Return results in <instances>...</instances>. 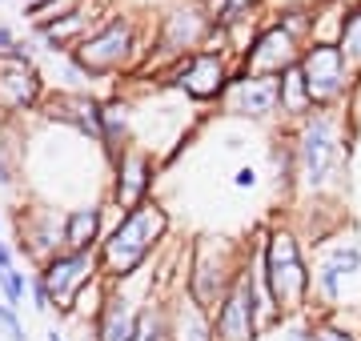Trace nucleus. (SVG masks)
<instances>
[{"label": "nucleus", "mask_w": 361, "mask_h": 341, "mask_svg": "<svg viewBox=\"0 0 361 341\" xmlns=\"http://www.w3.org/2000/svg\"><path fill=\"white\" fill-rule=\"evenodd\" d=\"M169 229V213L153 197L141 201L137 209L121 213V221L101 237L97 245V269H101L104 285H125L149 257H153L157 241Z\"/></svg>", "instance_id": "1"}, {"label": "nucleus", "mask_w": 361, "mask_h": 341, "mask_svg": "<svg viewBox=\"0 0 361 341\" xmlns=\"http://www.w3.org/2000/svg\"><path fill=\"white\" fill-rule=\"evenodd\" d=\"M257 261H261V281L269 289V302L281 317L289 314H301L310 305V293H313V273L305 257H301V245L289 229H269L265 233V245L257 249Z\"/></svg>", "instance_id": "2"}, {"label": "nucleus", "mask_w": 361, "mask_h": 341, "mask_svg": "<svg viewBox=\"0 0 361 341\" xmlns=\"http://www.w3.org/2000/svg\"><path fill=\"white\" fill-rule=\"evenodd\" d=\"M345 161V141H341V117L337 108H313L297 120L293 137V169L305 189H325L337 177Z\"/></svg>", "instance_id": "3"}, {"label": "nucleus", "mask_w": 361, "mask_h": 341, "mask_svg": "<svg viewBox=\"0 0 361 341\" xmlns=\"http://www.w3.org/2000/svg\"><path fill=\"white\" fill-rule=\"evenodd\" d=\"M137 49H141L137 44V25H133L129 16L113 13V16H104L68 56H73V65L89 80H109L133 65Z\"/></svg>", "instance_id": "4"}, {"label": "nucleus", "mask_w": 361, "mask_h": 341, "mask_svg": "<svg viewBox=\"0 0 361 341\" xmlns=\"http://www.w3.org/2000/svg\"><path fill=\"white\" fill-rule=\"evenodd\" d=\"M301 80H305V92H310V105L313 108H334L341 97L349 92V77L353 68L345 65V56L334 40H313L301 49Z\"/></svg>", "instance_id": "5"}, {"label": "nucleus", "mask_w": 361, "mask_h": 341, "mask_svg": "<svg viewBox=\"0 0 361 341\" xmlns=\"http://www.w3.org/2000/svg\"><path fill=\"white\" fill-rule=\"evenodd\" d=\"M241 257L225 249V241L217 237H205L201 245L193 249V273H189V297H193L205 314L217 309V302L229 293V285L241 273Z\"/></svg>", "instance_id": "6"}, {"label": "nucleus", "mask_w": 361, "mask_h": 341, "mask_svg": "<svg viewBox=\"0 0 361 341\" xmlns=\"http://www.w3.org/2000/svg\"><path fill=\"white\" fill-rule=\"evenodd\" d=\"M37 277L44 281V289H49L52 309L68 317L73 305H77V297L101 277V269H97V253L61 249V253H52L44 265H37Z\"/></svg>", "instance_id": "7"}, {"label": "nucleus", "mask_w": 361, "mask_h": 341, "mask_svg": "<svg viewBox=\"0 0 361 341\" xmlns=\"http://www.w3.org/2000/svg\"><path fill=\"white\" fill-rule=\"evenodd\" d=\"M221 28L217 20L209 16V8L201 4H173L165 16H161V28H157V56H189L201 53L209 37H217Z\"/></svg>", "instance_id": "8"}, {"label": "nucleus", "mask_w": 361, "mask_h": 341, "mask_svg": "<svg viewBox=\"0 0 361 341\" xmlns=\"http://www.w3.org/2000/svg\"><path fill=\"white\" fill-rule=\"evenodd\" d=\"M213 341H261V321H257V302L249 285V269L241 265L237 281L213 309Z\"/></svg>", "instance_id": "9"}, {"label": "nucleus", "mask_w": 361, "mask_h": 341, "mask_svg": "<svg viewBox=\"0 0 361 341\" xmlns=\"http://www.w3.org/2000/svg\"><path fill=\"white\" fill-rule=\"evenodd\" d=\"M13 229H16V253L37 265H44L52 253L65 249V241H61V213L49 209V205H16Z\"/></svg>", "instance_id": "10"}, {"label": "nucleus", "mask_w": 361, "mask_h": 341, "mask_svg": "<svg viewBox=\"0 0 361 341\" xmlns=\"http://www.w3.org/2000/svg\"><path fill=\"white\" fill-rule=\"evenodd\" d=\"M173 89H180L193 101H217L225 85H229V68H225V56L217 49H201V53L180 56L173 77H169Z\"/></svg>", "instance_id": "11"}, {"label": "nucleus", "mask_w": 361, "mask_h": 341, "mask_svg": "<svg viewBox=\"0 0 361 341\" xmlns=\"http://www.w3.org/2000/svg\"><path fill=\"white\" fill-rule=\"evenodd\" d=\"M301 61V40L281 25V20H273L269 28H261L253 44L245 49V73L249 77H281L285 68H293Z\"/></svg>", "instance_id": "12"}, {"label": "nucleus", "mask_w": 361, "mask_h": 341, "mask_svg": "<svg viewBox=\"0 0 361 341\" xmlns=\"http://www.w3.org/2000/svg\"><path fill=\"white\" fill-rule=\"evenodd\" d=\"M149 197H153V157L145 149H137V144H125L113 157V189H109V201L121 205V213H129Z\"/></svg>", "instance_id": "13"}, {"label": "nucleus", "mask_w": 361, "mask_h": 341, "mask_svg": "<svg viewBox=\"0 0 361 341\" xmlns=\"http://www.w3.org/2000/svg\"><path fill=\"white\" fill-rule=\"evenodd\" d=\"M97 13H101L97 0H80L77 8H68L65 16L44 20V25H32V40H40V49L49 56H68L97 28Z\"/></svg>", "instance_id": "14"}, {"label": "nucleus", "mask_w": 361, "mask_h": 341, "mask_svg": "<svg viewBox=\"0 0 361 341\" xmlns=\"http://www.w3.org/2000/svg\"><path fill=\"white\" fill-rule=\"evenodd\" d=\"M44 73L40 68H20L0 61V117H25L37 113L44 101Z\"/></svg>", "instance_id": "15"}, {"label": "nucleus", "mask_w": 361, "mask_h": 341, "mask_svg": "<svg viewBox=\"0 0 361 341\" xmlns=\"http://www.w3.org/2000/svg\"><path fill=\"white\" fill-rule=\"evenodd\" d=\"M225 105H229V113H241V117H273L277 113V77H249V73H241V77H229V85H225Z\"/></svg>", "instance_id": "16"}, {"label": "nucleus", "mask_w": 361, "mask_h": 341, "mask_svg": "<svg viewBox=\"0 0 361 341\" xmlns=\"http://www.w3.org/2000/svg\"><path fill=\"white\" fill-rule=\"evenodd\" d=\"M137 337V309L125 285H109L104 302L92 317V341H133Z\"/></svg>", "instance_id": "17"}, {"label": "nucleus", "mask_w": 361, "mask_h": 341, "mask_svg": "<svg viewBox=\"0 0 361 341\" xmlns=\"http://www.w3.org/2000/svg\"><path fill=\"white\" fill-rule=\"evenodd\" d=\"M101 229H104V201L73 205V209L61 213V241H65V249H73V253H97Z\"/></svg>", "instance_id": "18"}, {"label": "nucleus", "mask_w": 361, "mask_h": 341, "mask_svg": "<svg viewBox=\"0 0 361 341\" xmlns=\"http://www.w3.org/2000/svg\"><path fill=\"white\" fill-rule=\"evenodd\" d=\"M169 333L173 341H213V317L185 293L177 309H169Z\"/></svg>", "instance_id": "19"}, {"label": "nucleus", "mask_w": 361, "mask_h": 341, "mask_svg": "<svg viewBox=\"0 0 361 341\" xmlns=\"http://www.w3.org/2000/svg\"><path fill=\"white\" fill-rule=\"evenodd\" d=\"M277 108H281L285 117L301 120L305 113H313L310 105V92H305V80H301V68H285L281 77H277Z\"/></svg>", "instance_id": "20"}, {"label": "nucleus", "mask_w": 361, "mask_h": 341, "mask_svg": "<svg viewBox=\"0 0 361 341\" xmlns=\"http://www.w3.org/2000/svg\"><path fill=\"white\" fill-rule=\"evenodd\" d=\"M337 49H341V56H345V65H349V68H361V4L345 8V16H341Z\"/></svg>", "instance_id": "21"}, {"label": "nucleus", "mask_w": 361, "mask_h": 341, "mask_svg": "<svg viewBox=\"0 0 361 341\" xmlns=\"http://www.w3.org/2000/svg\"><path fill=\"white\" fill-rule=\"evenodd\" d=\"M133 341H173L165 305L145 302V309H137V337H133Z\"/></svg>", "instance_id": "22"}, {"label": "nucleus", "mask_w": 361, "mask_h": 341, "mask_svg": "<svg viewBox=\"0 0 361 341\" xmlns=\"http://www.w3.org/2000/svg\"><path fill=\"white\" fill-rule=\"evenodd\" d=\"M322 265L329 269V273H337V277L361 273V245H357V241H349V245H334V249L325 253Z\"/></svg>", "instance_id": "23"}, {"label": "nucleus", "mask_w": 361, "mask_h": 341, "mask_svg": "<svg viewBox=\"0 0 361 341\" xmlns=\"http://www.w3.org/2000/svg\"><path fill=\"white\" fill-rule=\"evenodd\" d=\"M253 4H257V0H213V4H205V8H209V16L217 20V28H233V25L245 20Z\"/></svg>", "instance_id": "24"}, {"label": "nucleus", "mask_w": 361, "mask_h": 341, "mask_svg": "<svg viewBox=\"0 0 361 341\" xmlns=\"http://www.w3.org/2000/svg\"><path fill=\"white\" fill-rule=\"evenodd\" d=\"M25 289H28V273H20L16 265L0 273V302H4V305L20 309V302H25Z\"/></svg>", "instance_id": "25"}, {"label": "nucleus", "mask_w": 361, "mask_h": 341, "mask_svg": "<svg viewBox=\"0 0 361 341\" xmlns=\"http://www.w3.org/2000/svg\"><path fill=\"white\" fill-rule=\"evenodd\" d=\"M0 329L8 333V341H28L25 321H20V309H13V305H4V302H0Z\"/></svg>", "instance_id": "26"}, {"label": "nucleus", "mask_w": 361, "mask_h": 341, "mask_svg": "<svg viewBox=\"0 0 361 341\" xmlns=\"http://www.w3.org/2000/svg\"><path fill=\"white\" fill-rule=\"evenodd\" d=\"M28 293H32L37 314H52V297H49V289H44V281H40L37 273H28Z\"/></svg>", "instance_id": "27"}, {"label": "nucleus", "mask_w": 361, "mask_h": 341, "mask_svg": "<svg viewBox=\"0 0 361 341\" xmlns=\"http://www.w3.org/2000/svg\"><path fill=\"white\" fill-rule=\"evenodd\" d=\"M310 337L313 341H353L349 333H341V329H334V326H310Z\"/></svg>", "instance_id": "28"}, {"label": "nucleus", "mask_w": 361, "mask_h": 341, "mask_svg": "<svg viewBox=\"0 0 361 341\" xmlns=\"http://www.w3.org/2000/svg\"><path fill=\"white\" fill-rule=\"evenodd\" d=\"M233 185H237V189H253V185H257V169H253V165H245V169H237Z\"/></svg>", "instance_id": "29"}, {"label": "nucleus", "mask_w": 361, "mask_h": 341, "mask_svg": "<svg viewBox=\"0 0 361 341\" xmlns=\"http://www.w3.org/2000/svg\"><path fill=\"white\" fill-rule=\"evenodd\" d=\"M13 40H16V28L13 25H0V56L13 49Z\"/></svg>", "instance_id": "30"}, {"label": "nucleus", "mask_w": 361, "mask_h": 341, "mask_svg": "<svg viewBox=\"0 0 361 341\" xmlns=\"http://www.w3.org/2000/svg\"><path fill=\"white\" fill-rule=\"evenodd\" d=\"M4 269H13V249H8L4 237H0V273H4Z\"/></svg>", "instance_id": "31"}, {"label": "nucleus", "mask_w": 361, "mask_h": 341, "mask_svg": "<svg viewBox=\"0 0 361 341\" xmlns=\"http://www.w3.org/2000/svg\"><path fill=\"white\" fill-rule=\"evenodd\" d=\"M49 341H65V333L61 329H49Z\"/></svg>", "instance_id": "32"}, {"label": "nucleus", "mask_w": 361, "mask_h": 341, "mask_svg": "<svg viewBox=\"0 0 361 341\" xmlns=\"http://www.w3.org/2000/svg\"><path fill=\"white\" fill-rule=\"evenodd\" d=\"M0 229H4V217H0Z\"/></svg>", "instance_id": "33"}]
</instances>
